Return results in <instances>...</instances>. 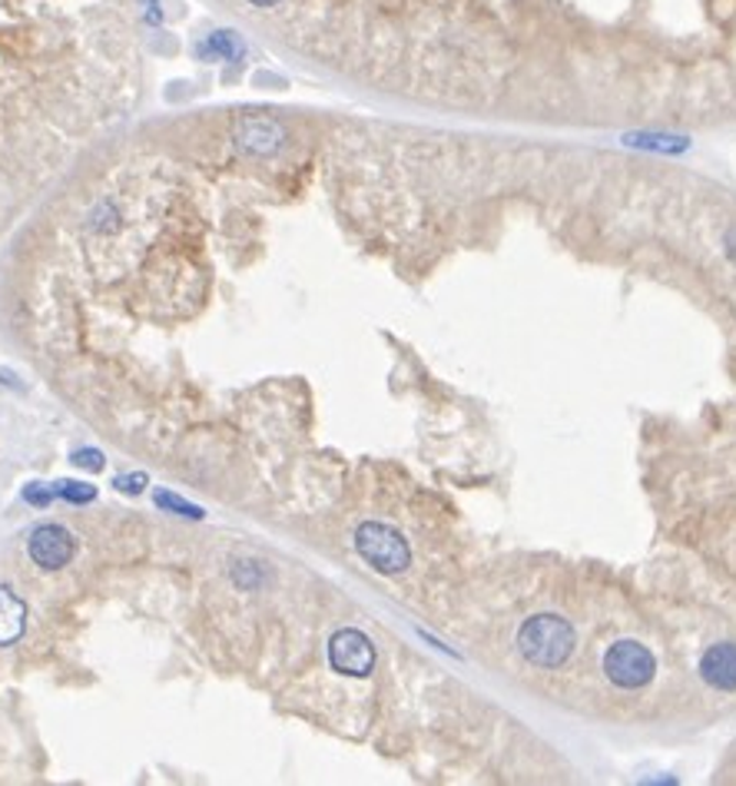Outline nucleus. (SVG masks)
Masks as SVG:
<instances>
[{
	"label": "nucleus",
	"mask_w": 736,
	"mask_h": 786,
	"mask_svg": "<svg viewBox=\"0 0 736 786\" xmlns=\"http://www.w3.org/2000/svg\"><path fill=\"white\" fill-rule=\"evenodd\" d=\"M518 651L528 664L554 670L574 651V627L558 614H535L518 631Z\"/></svg>",
	"instance_id": "obj_1"
},
{
	"label": "nucleus",
	"mask_w": 736,
	"mask_h": 786,
	"mask_svg": "<svg viewBox=\"0 0 736 786\" xmlns=\"http://www.w3.org/2000/svg\"><path fill=\"white\" fill-rule=\"evenodd\" d=\"M355 552L362 555V561L369 568H375L378 575H402L411 565V548L408 542L388 528L382 521H365L355 532Z\"/></svg>",
	"instance_id": "obj_2"
},
{
	"label": "nucleus",
	"mask_w": 736,
	"mask_h": 786,
	"mask_svg": "<svg viewBox=\"0 0 736 786\" xmlns=\"http://www.w3.org/2000/svg\"><path fill=\"white\" fill-rule=\"evenodd\" d=\"M604 677L620 690H644L657 674V657L640 641H617L604 651Z\"/></svg>",
	"instance_id": "obj_3"
},
{
	"label": "nucleus",
	"mask_w": 736,
	"mask_h": 786,
	"mask_svg": "<svg viewBox=\"0 0 736 786\" xmlns=\"http://www.w3.org/2000/svg\"><path fill=\"white\" fill-rule=\"evenodd\" d=\"M329 664H332V670H339L345 677H369L375 667V647L362 631L342 627L329 641Z\"/></svg>",
	"instance_id": "obj_4"
},
{
	"label": "nucleus",
	"mask_w": 736,
	"mask_h": 786,
	"mask_svg": "<svg viewBox=\"0 0 736 786\" xmlns=\"http://www.w3.org/2000/svg\"><path fill=\"white\" fill-rule=\"evenodd\" d=\"M28 548H31L34 565L44 571H61L74 558V538L67 528H61V524H41V528H34Z\"/></svg>",
	"instance_id": "obj_5"
},
{
	"label": "nucleus",
	"mask_w": 736,
	"mask_h": 786,
	"mask_svg": "<svg viewBox=\"0 0 736 786\" xmlns=\"http://www.w3.org/2000/svg\"><path fill=\"white\" fill-rule=\"evenodd\" d=\"M700 677L713 690L733 694L736 690V644L719 641V644L706 647L703 657H700Z\"/></svg>",
	"instance_id": "obj_6"
},
{
	"label": "nucleus",
	"mask_w": 736,
	"mask_h": 786,
	"mask_svg": "<svg viewBox=\"0 0 736 786\" xmlns=\"http://www.w3.org/2000/svg\"><path fill=\"white\" fill-rule=\"evenodd\" d=\"M283 137H286L283 127H279L276 120H270V117H245V120L235 127V143H239L245 153H260V156L279 150V146H283Z\"/></svg>",
	"instance_id": "obj_7"
},
{
	"label": "nucleus",
	"mask_w": 736,
	"mask_h": 786,
	"mask_svg": "<svg viewBox=\"0 0 736 786\" xmlns=\"http://www.w3.org/2000/svg\"><path fill=\"white\" fill-rule=\"evenodd\" d=\"M28 631V604L11 591L0 588V647H11Z\"/></svg>",
	"instance_id": "obj_8"
},
{
	"label": "nucleus",
	"mask_w": 736,
	"mask_h": 786,
	"mask_svg": "<svg viewBox=\"0 0 736 786\" xmlns=\"http://www.w3.org/2000/svg\"><path fill=\"white\" fill-rule=\"evenodd\" d=\"M199 57H216V61H239L242 57V44L235 34L229 31H216L199 44Z\"/></svg>",
	"instance_id": "obj_9"
},
{
	"label": "nucleus",
	"mask_w": 736,
	"mask_h": 786,
	"mask_svg": "<svg viewBox=\"0 0 736 786\" xmlns=\"http://www.w3.org/2000/svg\"><path fill=\"white\" fill-rule=\"evenodd\" d=\"M624 143L630 146H644V150H663V153H680L686 150V140L683 137H667V133H630Z\"/></svg>",
	"instance_id": "obj_10"
},
{
	"label": "nucleus",
	"mask_w": 736,
	"mask_h": 786,
	"mask_svg": "<svg viewBox=\"0 0 736 786\" xmlns=\"http://www.w3.org/2000/svg\"><path fill=\"white\" fill-rule=\"evenodd\" d=\"M54 494L64 498V501H74V504H90L97 498V488L94 484H84V481H57L54 484Z\"/></svg>",
	"instance_id": "obj_11"
},
{
	"label": "nucleus",
	"mask_w": 736,
	"mask_h": 786,
	"mask_svg": "<svg viewBox=\"0 0 736 786\" xmlns=\"http://www.w3.org/2000/svg\"><path fill=\"white\" fill-rule=\"evenodd\" d=\"M153 501H156L160 507L173 511V514H183V517H202V507H196V504L183 501V498H179V494H173V491H156V494H153Z\"/></svg>",
	"instance_id": "obj_12"
},
{
	"label": "nucleus",
	"mask_w": 736,
	"mask_h": 786,
	"mask_svg": "<svg viewBox=\"0 0 736 786\" xmlns=\"http://www.w3.org/2000/svg\"><path fill=\"white\" fill-rule=\"evenodd\" d=\"M74 465L77 468H87V471H100L103 468V455L97 448H77L74 451Z\"/></svg>",
	"instance_id": "obj_13"
},
{
	"label": "nucleus",
	"mask_w": 736,
	"mask_h": 786,
	"mask_svg": "<svg viewBox=\"0 0 736 786\" xmlns=\"http://www.w3.org/2000/svg\"><path fill=\"white\" fill-rule=\"evenodd\" d=\"M24 498L31 501V504H51L57 494H54V484H28V491H24Z\"/></svg>",
	"instance_id": "obj_14"
},
{
	"label": "nucleus",
	"mask_w": 736,
	"mask_h": 786,
	"mask_svg": "<svg viewBox=\"0 0 736 786\" xmlns=\"http://www.w3.org/2000/svg\"><path fill=\"white\" fill-rule=\"evenodd\" d=\"M113 484H117L123 494H140V491H143V484H146V474H143V471H136V474H120Z\"/></svg>",
	"instance_id": "obj_15"
},
{
	"label": "nucleus",
	"mask_w": 736,
	"mask_h": 786,
	"mask_svg": "<svg viewBox=\"0 0 736 786\" xmlns=\"http://www.w3.org/2000/svg\"><path fill=\"white\" fill-rule=\"evenodd\" d=\"M726 252H729V255L736 259V226H733V229L726 232Z\"/></svg>",
	"instance_id": "obj_16"
},
{
	"label": "nucleus",
	"mask_w": 736,
	"mask_h": 786,
	"mask_svg": "<svg viewBox=\"0 0 736 786\" xmlns=\"http://www.w3.org/2000/svg\"><path fill=\"white\" fill-rule=\"evenodd\" d=\"M245 4H253V8H263V11H266V8H276L279 0H245Z\"/></svg>",
	"instance_id": "obj_17"
}]
</instances>
